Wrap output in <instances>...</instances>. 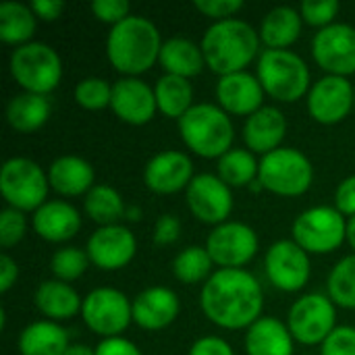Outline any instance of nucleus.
Here are the masks:
<instances>
[{
  "instance_id": "nucleus-1",
  "label": "nucleus",
  "mask_w": 355,
  "mask_h": 355,
  "mask_svg": "<svg viewBox=\"0 0 355 355\" xmlns=\"http://www.w3.org/2000/svg\"><path fill=\"white\" fill-rule=\"evenodd\" d=\"M204 316L229 331L250 329L262 318L264 291L254 275L243 268H218L202 287Z\"/></svg>"
},
{
  "instance_id": "nucleus-2",
  "label": "nucleus",
  "mask_w": 355,
  "mask_h": 355,
  "mask_svg": "<svg viewBox=\"0 0 355 355\" xmlns=\"http://www.w3.org/2000/svg\"><path fill=\"white\" fill-rule=\"evenodd\" d=\"M162 44L158 27L150 19L129 15L125 21L110 27L106 56L119 73L125 77H137L158 62Z\"/></svg>"
},
{
  "instance_id": "nucleus-3",
  "label": "nucleus",
  "mask_w": 355,
  "mask_h": 355,
  "mask_svg": "<svg viewBox=\"0 0 355 355\" xmlns=\"http://www.w3.org/2000/svg\"><path fill=\"white\" fill-rule=\"evenodd\" d=\"M260 44V31L250 23L241 19H225L214 21L206 29L202 37V52L206 67L225 77L245 71V67L258 56Z\"/></svg>"
},
{
  "instance_id": "nucleus-4",
  "label": "nucleus",
  "mask_w": 355,
  "mask_h": 355,
  "mask_svg": "<svg viewBox=\"0 0 355 355\" xmlns=\"http://www.w3.org/2000/svg\"><path fill=\"white\" fill-rule=\"evenodd\" d=\"M179 133L183 144L202 158H220L233 150V121L216 104H193L191 110L179 119Z\"/></svg>"
},
{
  "instance_id": "nucleus-5",
  "label": "nucleus",
  "mask_w": 355,
  "mask_h": 355,
  "mask_svg": "<svg viewBox=\"0 0 355 355\" xmlns=\"http://www.w3.org/2000/svg\"><path fill=\"white\" fill-rule=\"evenodd\" d=\"M258 79L270 98L285 104L310 92V69L291 50H264L258 58Z\"/></svg>"
},
{
  "instance_id": "nucleus-6",
  "label": "nucleus",
  "mask_w": 355,
  "mask_h": 355,
  "mask_svg": "<svg viewBox=\"0 0 355 355\" xmlns=\"http://www.w3.org/2000/svg\"><path fill=\"white\" fill-rule=\"evenodd\" d=\"M8 71L23 92L48 96L62 79V60L52 46L44 42H29L12 50Z\"/></svg>"
},
{
  "instance_id": "nucleus-7",
  "label": "nucleus",
  "mask_w": 355,
  "mask_h": 355,
  "mask_svg": "<svg viewBox=\"0 0 355 355\" xmlns=\"http://www.w3.org/2000/svg\"><path fill=\"white\" fill-rule=\"evenodd\" d=\"M258 181L262 189L275 196L300 198L312 187L314 166L304 152L295 148H279L262 156Z\"/></svg>"
},
{
  "instance_id": "nucleus-8",
  "label": "nucleus",
  "mask_w": 355,
  "mask_h": 355,
  "mask_svg": "<svg viewBox=\"0 0 355 355\" xmlns=\"http://www.w3.org/2000/svg\"><path fill=\"white\" fill-rule=\"evenodd\" d=\"M50 179L44 168L23 156L8 158L0 171V193L8 208L21 212H35L48 202Z\"/></svg>"
},
{
  "instance_id": "nucleus-9",
  "label": "nucleus",
  "mask_w": 355,
  "mask_h": 355,
  "mask_svg": "<svg viewBox=\"0 0 355 355\" xmlns=\"http://www.w3.org/2000/svg\"><path fill=\"white\" fill-rule=\"evenodd\" d=\"M291 235L308 254H331L347 239V218L333 206H314L295 218Z\"/></svg>"
},
{
  "instance_id": "nucleus-10",
  "label": "nucleus",
  "mask_w": 355,
  "mask_h": 355,
  "mask_svg": "<svg viewBox=\"0 0 355 355\" xmlns=\"http://www.w3.org/2000/svg\"><path fill=\"white\" fill-rule=\"evenodd\" d=\"M81 316L92 333L104 339L121 337L133 320V302L119 289L100 287L85 295Z\"/></svg>"
},
{
  "instance_id": "nucleus-11",
  "label": "nucleus",
  "mask_w": 355,
  "mask_h": 355,
  "mask_svg": "<svg viewBox=\"0 0 355 355\" xmlns=\"http://www.w3.org/2000/svg\"><path fill=\"white\" fill-rule=\"evenodd\" d=\"M289 333L304 345L324 343V339L337 329V310L329 295L308 293L300 297L287 316Z\"/></svg>"
},
{
  "instance_id": "nucleus-12",
  "label": "nucleus",
  "mask_w": 355,
  "mask_h": 355,
  "mask_svg": "<svg viewBox=\"0 0 355 355\" xmlns=\"http://www.w3.org/2000/svg\"><path fill=\"white\" fill-rule=\"evenodd\" d=\"M258 235L245 223H223L212 229L206 239V250L212 262L220 268H243L258 252Z\"/></svg>"
},
{
  "instance_id": "nucleus-13",
  "label": "nucleus",
  "mask_w": 355,
  "mask_h": 355,
  "mask_svg": "<svg viewBox=\"0 0 355 355\" xmlns=\"http://www.w3.org/2000/svg\"><path fill=\"white\" fill-rule=\"evenodd\" d=\"M312 56L320 69L335 77L355 73V27L333 23L320 29L312 40Z\"/></svg>"
},
{
  "instance_id": "nucleus-14",
  "label": "nucleus",
  "mask_w": 355,
  "mask_h": 355,
  "mask_svg": "<svg viewBox=\"0 0 355 355\" xmlns=\"http://www.w3.org/2000/svg\"><path fill=\"white\" fill-rule=\"evenodd\" d=\"M264 264L268 281L285 293H295L310 281V256L293 239L272 243L266 252Z\"/></svg>"
},
{
  "instance_id": "nucleus-15",
  "label": "nucleus",
  "mask_w": 355,
  "mask_h": 355,
  "mask_svg": "<svg viewBox=\"0 0 355 355\" xmlns=\"http://www.w3.org/2000/svg\"><path fill=\"white\" fill-rule=\"evenodd\" d=\"M185 198L191 214L206 225L218 227L227 223L233 212L231 187L218 175H196L189 187L185 189Z\"/></svg>"
},
{
  "instance_id": "nucleus-16",
  "label": "nucleus",
  "mask_w": 355,
  "mask_h": 355,
  "mask_svg": "<svg viewBox=\"0 0 355 355\" xmlns=\"http://www.w3.org/2000/svg\"><path fill=\"white\" fill-rule=\"evenodd\" d=\"M354 85L347 77L327 75L308 92V112L320 125H337L345 121L355 108Z\"/></svg>"
},
{
  "instance_id": "nucleus-17",
  "label": "nucleus",
  "mask_w": 355,
  "mask_h": 355,
  "mask_svg": "<svg viewBox=\"0 0 355 355\" xmlns=\"http://www.w3.org/2000/svg\"><path fill=\"white\" fill-rule=\"evenodd\" d=\"M85 252L89 262L100 270H121L135 258L137 241L123 225L98 227L87 239Z\"/></svg>"
},
{
  "instance_id": "nucleus-18",
  "label": "nucleus",
  "mask_w": 355,
  "mask_h": 355,
  "mask_svg": "<svg viewBox=\"0 0 355 355\" xmlns=\"http://www.w3.org/2000/svg\"><path fill=\"white\" fill-rule=\"evenodd\" d=\"M193 181V164L187 154L164 150L152 156L144 168V183L150 191L160 196L179 193Z\"/></svg>"
},
{
  "instance_id": "nucleus-19",
  "label": "nucleus",
  "mask_w": 355,
  "mask_h": 355,
  "mask_svg": "<svg viewBox=\"0 0 355 355\" xmlns=\"http://www.w3.org/2000/svg\"><path fill=\"white\" fill-rule=\"evenodd\" d=\"M112 112L127 125H146L154 119L158 104L154 89L139 77H123L112 83Z\"/></svg>"
},
{
  "instance_id": "nucleus-20",
  "label": "nucleus",
  "mask_w": 355,
  "mask_h": 355,
  "mask_svg": "<svg viewBox=\"0 0 355 355\" xmlns=\"http://www.w3.org/2000/svg\"><path fill=\"white\" fill-rule=\"evenodd\" d=\"M264 94L266 92L258 75H252L248 71L225 75L216 83V100L227 114L252 116L264 106Z\"/></svg>"
},
{
  "instance_id": "nucleus-21",
  "label": "nucleus",
  "mask_w": 355,
  "mask_h": 355,
  "mask_svg": "<svg viewBox=\"0 0 355 355\" xmlns=\"http://www.w3.org/2000/svg\"><path fill=\"white\" fill-rule=\"evenodd\" d=\"M181 312L177 293L168 287H148L133 300V322L144 331L171 327Z\"/></svg>"
},
{
  "instance_id": "nucleus-22",
  "label": "nucleus",
  "mask_w": 355,
  "mask_h": 355,
  "mask_svg": "<svg viewBox=\"0 0 355 355\" xmlns=\"http://www.w3.org/2000/svg\"><path fill=\"white\" fill-rule=\"evenodd\" d=\"M287 135V119L277 106H262L258 112L248 116L243 125V141L252 154H270L283 148Z\"/></svg>"
},
{
  "instance_id": "nucleus-23",
  "label": "nucleus",
  "mask_w": 355,
  "mask_h": 355,
  "mask_svg": "<svg viewBox=\"0 0 355 355\" xmlns=\"http://www.w3.org/2000/svg\"><path fill=\"white\" fill-rule=\"evenodd\" d=\"M35 233L50 243H64L81 229V214L75 206L62 200H48L33 212Z\"/></svg>"
},
{
  "instance_id": "nucleus-24",
  "label": "nucleus",
  "mask_w": 355,
  "mask_h": 355,
  "mask_svg": "<svg viewBox=\"0 0 355 355\" xmlns=\"http://www.w3.org/2000/svg\"><path fill=\"white\" fill-rule=\"evenodd\" d=\"M50 187L60 196H87L94 187L96 173L94 166L79 156H60L50 164L48 171Z\"/></svg>"
},
{
  "instance_id": "nucleus-25",
  "label": "nucleus",
  "mask_w": 355,
  "mask_h": 355,
  "mask_svg": "<svg viewBox=\"0 0 355 355\" xmlns=\"http://www.w3.org/2000/svg\"><path fill=\"white\" fill-rule=\"evenodd\" d=\"M293 335L279 318L262 316L245 333L248 355H293Z\"/></svg>"
},
{
  "instance_id": "nucleus-26",
  "label": "nucleus",
  "mask_w": 355,
  "mask_h": 355,
  "mask_svg": "<svg viewBox=\"0 0 355 355\" xmlns=\"http://www.w3.org/2000/svg\"><path fill=\"white\" fill-rule=\"evenodd\" d=\"M160 67L164 69V75H177L183 79H191L202 73L206 67V58L202 52V46L187 37H171L162 44Z\"/></svg>"
},
{
  "instance_id": "nucleus-27",
  "label": "nucleus",
  "mask_w": 355,
  "mask_h": 355,
  "mask_svg": "<svg viewBox=\"0 0 355 355\" xmlns=\"http://www.w3.org/2000/svg\"><path fill=\"white\" fill-rule=\"evenodd\" d=\"M35 308L52 322L58 320H69L77 316L83 308V302L79 293L69 285L58 279L54 281H44L37 291H35Z\"/></svg>"
},
{
  "instance_id": "nucleus-28",
  "label": "nucleus",
  "mask_w": 355,
  "mask_h": 355,
  "mask_svg": "<svg viewBox=\"0 0 355 355\" xmlns=\"http://www.w3.org/2000/svg\"><path fill=\"white\" fill-rule=\"evenodd\" d=\"M302 15L293 6H275L260 25V40L268 50H287L302 33Z\"/></svg>"
},
{
  "instance_id": "nucleus-29",
  "label": "nucleus",
  "mask_w": 355,
  "mask_h": 355,
  "mask_svg": "<svg viewBox=\"0 0 355 355\" xmlns=\"http://www.w3.org/2000/svg\"><path fill=\"white\" fill-rule=\"evenodd\" d=\"M69 345L67 331L52 320L31 322L19 335L21 355H64Z\"/></svg>"
},
{
  "instance_id": "nucleus-30",
  "label": "nucleus",
  "mask_w": 355,
  "mask_h": 355,
  "mask_svg": "<svg viewBox=\"0 0 355 355\" xmlns=\"http://www.w3.org/2000/svg\"><path fill=\"white\" fill-rule=\"evenodd\" d=\"M50 119V102L46 96L23 92L6 104V121L19 133H33Z\"/></svg>"
},
{
  "instance_id": "nucleus-31",
  "label": "nucleus",
  "mask_w": 355,
  "mask_h": 355,
  "mask_svg": "<svg viewBox=\"0 0 355 355\" xmlns=\"http://www.w3.org/2000/svg\"><path fill=\"white\" fill-rule=\"evenodd\" d=\"M31 6L23 2L0 4V40L10 46H25L31 42L37 21Z\"/></svg>"
},
{
  "instance_id": "nucleus-32",
  "label": "nucleus",
  "mask_w": 355,
  "mask_h": 355,
  "mask_svg": "<svg viewBox=\"0 0 355 355\" xmlns=\"http://www.w3.org/2000/svg\"><path fill=\"white\" fill-rule=\"evenodd\" d=\"M154 94L158 110L177 121L185 116L193 106V87L189 79L177 75H162L154 85Z\"/></svg>"
},
{
  "instance_id": "nucleus-33",
  "label": "nucleus",
  "mask_w": 355,
  "mask_h": 355,
  "mask_svg": "<svg viewBox=\"0 0 355 355\" xmlns=\"http://www.w3.org/2000/svg\"><path fill=\"white\" fill-rule=\"evenodd\" d=\"M85 214L98 225V227H112L119 225L121 218H125L127 206L121 198V193L110 185H94L89 193L83 200Z\"/></svg>"
},
{
  "instance_id": "nucleus-34",
  "label": "nucleus",
  "mask_w": 355,
  "mask_h": 355,
  "mask_svg": "<svg viewBox=\"0 0 355 355\" xmlns=\"http://www.w3.org/2000/svg\"><path fill=\"white\" fill-rule=\"evenodd\" d=\"M258 168H260V162L250 150L233 148L225 156L218 158V177L231 189L245 187L258 181Z\"/></svg>"
},
{
  "instance_id": "nucleus-35",
  "label": "nucleus",
  "mask_w": 355,
  "mask_h": 355,
  "mask_svg": "<svg viewBox=\"0 0 355 355\" xmlns=\"http://www.w3.org/2000/svg\"><path fill=\"white\" fill-rule=\"evenodd\" d=\"M212 258L206 248L189 245L183 252H179L173 260V275L183 285H196L208 281L212 272Z\"/></svg>"
},
{
  "instance_id": "nucleus-36",
  "label": "nucleus",
  "mask_w": 355,
  "mask_h": 355,
  "mask_svg": "<svg viewBox=\"0 0 355 355\" xmlns=\"http://www.w3.org/2000/svg\"><path fill=\"white\" fill-rule=\"evenodd\" d=\"M329 297L335 306L355 310V254L345 256L329 275Z\"/></svg>"
},
{
  "instance_id": "nucleus-37",
  "label": "nucleus",
  "mask_w": 355,
  "mask_h": 355,
  "mask_svg": "<svg viewBox=\"0 0 355 355\" xmlns=\"http://www.w3.org/2000/svg\"><path fill=\"white\" fill-rule=\"evenodd\" d=\"M87 264H89L87 252L79 248H62L50 260V268L54 277L62 283H71L79 279L87 270Z\"/></svg>"
},
{
  "instance_id": "nucleus-38",
  "label": "nucleus",
  "mask_w": 355,
  "mask_h": 355,
  "mask_svg": "<svg viewBox=\"0 0 355 355\" xmlns=\"http://www.w3.org/2000/svg\"><path fill=\"white\" fill-rule=\"evenodd\" d=\"M112 100V85L100 77L81 79L75 85V102L85 110H102L110 106Z\"/></svg>"
},
{
  "instance_id": "nucleus-39",
  "label": "nucleus",
  "mask_w": 355,
  "mask_h": 355,
  "mask_svg": "<svg viewBox=\"0 0 355 355\" xmlns=\"http://www.w3.org/2000/svg\"><path fill=\"white\" fill-rule=\"evenodd\" d=\"M339 8L341 4L337 0H306L300 6V15L308 25L324 29L335 23Z\"/></svg>"
},
{
  "instance_id": "nucleus-40",
  "label": "nucleus",
  "mask_w": 355,
  "mask_h": 355,
  "mask_svg": "<svg viewBox=\"0 0 355 355\" xmlns=\"http://www.w3.org/2000/svg\"><path fill=\"white\" fill-rule=\"evenodd\" d=\"M27 233V220L21 210L15 208H4L0 214V245L2 248H12L17 245Z\"/></svg>"
},
{
  "instance_id": "nucleus-41",
  "label": "nucleus",
  "mask_w": 355,
  "mask_h": 355,
  "mask_svg": "<svg viewBox=\"0 0 355 355\" xmlns=\"http://www.w3.org/2000/svg\"><path fill=\"white\" fill-rule=\"evenodd\" d=\"M92 12L98 21L114 27L131 15V4L127 0H94Z\"/></svg>"
},
{
  "instance_id": "nucleus-42",
  "label": "nucleus",
  "mask_w": 355,
  "mask_h": 355,
  "mask_svg": "<svg viewBox=\"0 0 355 355\" xmlns=\"http://www.w3.org/2000/svg\"><path fill=\"white\" fill-rule=\"evenodd\" d=\"M320 355H355V329L337 327L322 343Z\"/></svg>"
},
{
  "instance_id": "nucleus-43",
  "label": "nucleus",
  "mask_w": 355,
  "mask_h": 355,
  "mask_svg": "<svg viewBox=\"0 0 355 355\" xmlns=\"http://www.w3.org/2000/svg\"><path fill=\"white\" fill-rule=\"evenodd\" d=\"M193 6L210 19L225 21L233 19L243 8V0H196Z\"/></svg>"
},
{
  "instance_id": "nucleus-44",
  "label": "nucleus",
  "mask_w": 355,
  "mask_h": 355,
  "mask_svg": "<svg viewBox=\"0 0 355 355\" xmlns=\"http://www.w3.org/2000/svg\"><path fill=\"white\" fill-rule=\"evenodd\" d=\"M181 235V220L175 214H162L154 225V241L158 245H173Z\"/></svg>"
},
{
  "instance_id": "nucleus-45",
  "label": "nucleus",
  "mask_w": 355,
  "mask_h": 355,
  "mask_svg": "<svg viewBox=\"0 0 355 355\" xmlns=\"http://www.w3.org/2000/svg\"><path fill=\"white\" fill-rule=\"evenodd\" d=\"M335 208L347 218L355 216V175L343 179L335 191Z\"/></svg>"
},
{
  "instance_id": "nucleus-46",
  "label": "nucleus",
  "mask_w": 355,
  "mask_h": 355,
  "mask_svg": "<svg viewBox=\"0 0 355 355\" xmlns=\"http://www.w3.org/2000/svg\"><path fill=\"white\" fill-rule=\"evenodd\" d=\"M96 355H144L139 352V347L123 337H110V339H102L98 343Z\"/></svg>"
},
{
  "instance_id": "nucleus-47",
  "label": "nucleus",
  "mask_w": 355,
  "mask_h": 355,
  "mask_svg": "<svg viewBox=\"0 0 355 355\" xmlns=\"http://www.w3.org/2000/svg\"><path fill=\"white\" fill-rule=\"evenodd\" d=\"M189 355H235L233 354V347L220 339V337H202L198 339L191 349H189Z\"/></svg>"
},
{
  "instance_id": "nucleus-48",
  "label": "nucleus",
  "mask_w": 355,
  "mask_h": 355,
  "mask_svg": "<svg viewBox=\"0 0 355 355\" xmlns=\"http://www.w3.org/2000/svg\"><path fill=\"white\" fill-rule=\"evenodd\" d=\"M29 6H31V10L35 12L37 19H42V21H56L62 15L67 4L62 0H33Z\"/></svg>"
},
{
  "instance_id": "nucleus-49",
  "label": "nucleus",
  "mask_w": 355,
  "mask_h": 355,
  "mask_svg": "<svg viewBox=\"0 0 355 355\" xmlns=\"http://www.w3.org/2000/svg\"><path fill=\"white\" fill-rule=\"evenodd\" d=\"M17 277H19L17 262H15L8 254H4V256L0 258V291H2V293H8L10 287L17 283Z\"/></svg>"
},
{
  "instance_id": "nucleus-50",
  "label": "nucleus",
  "mask_w": 355,
  "mask_h": 355,
  "mask_svg": "<svg viewBox=\"0 0 355 355\" xmlns=\"http://www.w3.org/2000/svg\"><path fill=\"white\" fill-rule=\"evenodd\" d=\"M64 355H96V349L87 347V345H81V343H75V345H69Z\"/></svg>"
},
{
  "instance_id": "nucleus-51",
  "label": "nucleus",
  "mask_w": 355,
  "mask_h": 355,
  "mask_svg": "<svg viewBox=\"0 0 355 355\" xmlns=\"http://www.w3.org/2000/svg\"><path fill=\"white\" fill-rule=\"evenodd\" d=\"M347 241H349V245L354 248L355 254V216L347 220Z\"/></svg>"
},
{
  "instance_id": "nucleus-52",
  "label": "nucleus",
  "mask_w": 355,
  "mask_h": 355,
  "mask_svg": "<svg viewBox=\"0 0 355 355\" xmlns=\"http://www.w3.org/2000/svg\"><path fill=\"white\" fill-rule=\"evenodd\" d=\"M125 218H127V220H133V223H137V220L141 218V210H139V208H127V212H125Z\"/></svg>"
},
{
  "instance_id": "nucleus-53",
  "label": "nucleus",
  "mask_w": 355,
  "mask_h": 355,
  "mask_svg": "<svg viewBox=\"0 0 355 355\" xmlns=\"http://www.w3.org/2000/svg\"><path fill=\"white\" fill-rule=\"evenodd\" d=\"M354 94H355V89H354Z\"/></svg>"
}]
</instances>
